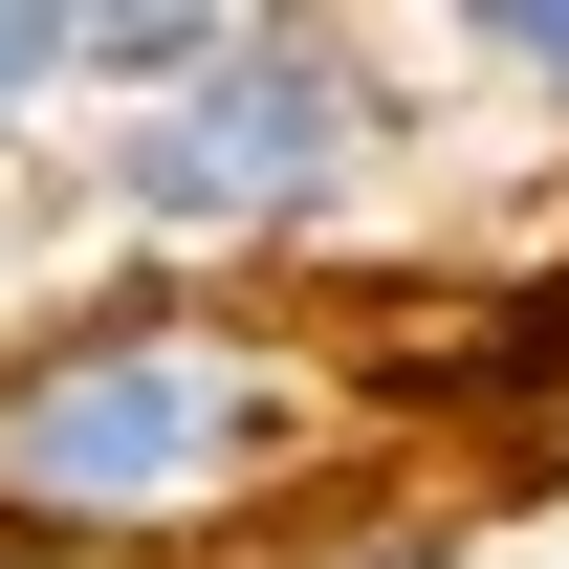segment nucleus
<instances>
[{
  "instance_id": "nucleus-1",
  "label": "nucleus",
  "mask_w": 569,
  "mask_h": 569,
  "mask_svg": "<svg viewBox=\"0 0 569 569\" xmlns=\"http://www.w3.org/2000/svg\"><path fill=\"white\" fill-rule=\"evenodd\" d=\"M351 482V351L241 284H22L0 307V548L22 569H241Z\"/></svg>"
},
{
  "instance_id": "nucleus-2",
  "label": "nucleus",
  "mask_w": 569,
  "mask_h": 569,
  "mask_svg": "<svg viewBox=\"0 0 569 569\" xmlns=\"http://www.w3.org/2000/svg\"><path fill=\"white\" fill-rule=\"evenodd\" d=\"M395 176H417V67H395V22H307V0H219L153 110H88L44 153L88 284H241V307L372 241Z\"/></svg>"
},
{
  "instance_id": "nucleus-3",
  "label": "nucleus",
  "mask_w": 569,
  "mask_h": 569,
  "mask_svg": "<svg viewBox=\"0 0 569 569\" xmlns=\"http://www.w3.org/2000/svg\"><path fill=\"white\" fill-rule=\"evenodd\" d=\"M395 67H417V88H503V110H548V132H569V0H482V22H395Z\"/></svg>"
},
{
  "instance_id": "nucleus-4",
  "label": "nucleus",
  "mask_w": 569,
  "mask_h": 569,
  "mask_svg": "<svg viewBox=\"0 0 569 569\" xmlns=\"http://www.w3.org/2000/svg\"><path fill=\"white\" fill-rule=\"evenodd\" d=\"M88 132V0H0V176Z\"/></svg>"
},
{
  "instance_id": "nucleus-5",
  "label": "nucleus",
  "mask_w": 569,
  "mask_h": 569,
  "mask_svg": "<svg viewBox=\"0 0 569 569\" xmlns=\"http://www.w3.org/2000/svg\"><path fill=\"white\" fill-rule=\"evenodd\" d=\"M263 569H482V526H307V548H263Z\"/></svg>"
},
{
  "instance_id": "nucleus-6",
  "label": "nucleus",
  "mask_w": 569,
  "mask_h": 569,
  "mask_svg": "<svg viewBox=\"0 0 569 569\" xmlns=\"http://www.w3.org/2000/svg\"><path fill=\"white\" fill-rule=\"evenodd\" d=\"M0 569H22V548H0Z\"/></svg>"
}]
</instances>
